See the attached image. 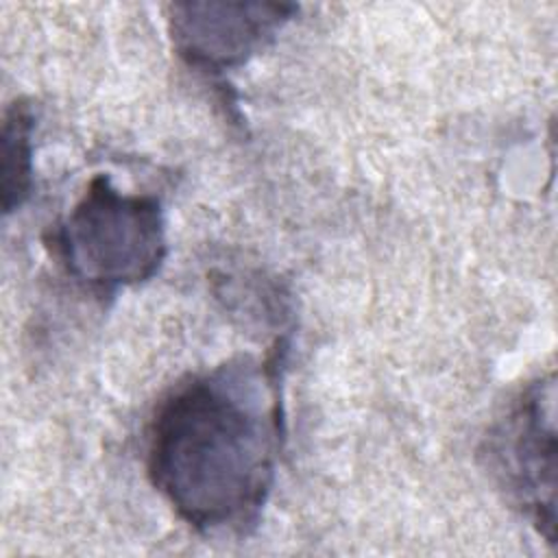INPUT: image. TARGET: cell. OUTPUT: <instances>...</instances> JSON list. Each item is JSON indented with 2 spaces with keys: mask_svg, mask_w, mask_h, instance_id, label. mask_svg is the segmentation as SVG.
I'll return each mask as SVG.
<instances>
[{
  "mask_svg": "<svg viewBox=\"0 0 558 558\" xmlns=\"http://www.w3.org/2000/svg\"><path fill=\"white\" fill-rule=\"evenodd\" d=\"M283 353L277 342L264 362L235 357L192 375L155 410L148 477L198 532H244L259 519L283 438Z\"/></svg>",
  "mask_w": 558,
  "mask_h": 558,
  "instance_id": "1",
  "label": "cell"
},
{
  "mask_svg": "<svg viewBox=\"0 0 558 558\" xmlns=\"http://www.w3.org/2000/svg\"><path fill=\"white\" fill-rule=\"evenodd\" d=\"M33 113L22 100L13 102L2 124V207H20L31 194L33 172Z\"/></svg>",
  "mask_w": 558,
  "mask_h": 558,
  "instance_id": "5",
  "label": "cell"
},
{
  "mask_svg": "<svg viewBox=\"0 0 558 558\" xmlns=\"http://www.w3.org/2000/svg\"><path fill=\"white\" fill-rule=\"evenodd\" d=\"M46 242L65 272L100 296L148 281L168 251L161 203L118 190L107 174L87 183Z\"/></svg>",
  "mask_w": 558,
  "mask_h": 558,
  "instance_id": "2",
  "label": "cell"
},
{
  "mask_svg": "<svg viewBox=\"0 0 558 558\" xmlns=\"http://www.w3.org/2000/svg\"><path fill=\"white\" fill-rule=\"evenodd\" d=\"M556 384L530 381L484 436L480 456L506 499L547 543H556Z\"/></svg>",
  "mask_w": 558,
  "mask_h": 558,
  "instance_id": "3",
  "label": "cell"
},
{
  "mask_svg": "<svg viewBox=\"0 0 558 558\" xmlns=\"http://www.w3.org/2000/svg\"><path fill=\"white\" fill-rule=\"evenodd\" d=\"M170 11L177 54L196 70L220 74L246 63L299 9L268 2H183Z\"/></svg>",
  "mask_w": 558,
  "mask_h": 558,
  "instance_id": "4",
  "label": "cell"
}]
</instances>
